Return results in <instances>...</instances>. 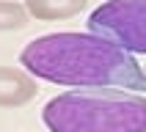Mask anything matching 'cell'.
<instances>
[{"label": "cell", "instance_id": "2", "mask_svg": "<svg viewBox=\"0 0 146 132\" xmlns=\"http://www.w3.org/2000/svg\"><path fill=\"white\" fill-rule=\"evenodd\" d=\"M50 132H146V96L127 88H74L41 110Z\"/></svg>", "mask_w": 146, "mask_h": 132}, {"label": "cell", "instance_id": "7", "mask_svg": "<svg viewBox=\"0 0 146 132\" xmlns=\"http://www.w3.org/2000/svg\"><path fill=\"white\" fill-rule=\"evenodd\" d=\"M143 69H146V66H143Z\"/></svg>", "mask_w": 146, "mask_h": 132}, {"label": "cell", "instance_id": "1", "mask_svg": "<svg viewBox=\"0 0 146 132\" xmlns=\"http://www.w3.org/2000/svg\"><path fill=\"white\" fill-rule=\"evenodd\" d=\"M19 66H25L36 80L55 85L146 91V69L138 58L91 30L47 33L28 41L19 52Z\"/></svg>", "mask_w": 146, "mask_h": 132}, {"label": "cell", "instance_id": "3", "mask_svg": "<svg viewBox=\"0 0 146 132\" xmlns=\"http://www.w3.org/2000/svg\"><path fill=\"white\" fill-rule=\"evenodd\" d=\"M86 25L132 55H146V0H105L88 14Z\"/></svg>", "mask_w": 146, "mask_h": 132}, {"label": "cell", "instance_id": "4", "mask_svg": "<svg viewBox=\"0 0 146 132\" xmlns=\"http://www.w3.org/2000/svg\"><path fill=\"white\" fill-rule=\"evenodd\" d=\"M36 77L28 69L0 66V107H19L36 96Z\"/></svg>", "mask_w": 146, "mask_h": 132}, {"label": "cell", "instance_id": "6", "mask_svg": "<svg viewBox=\"0 0 146 132\" xmlns=\"http://www.w3.org/2000/svg\"><path fill=\"white\" fill-rule=\"evenodd\" d=\"M28 8L19 3H8L0 0V30H19L28 25Z\"/></svg>", "mask_w": 146, "mask_h": 132}, {"label": "cell", "instance_id": "5", "mask_svg": "<svg viewBox=\"0 0 146 132\" xmlns=\"http://www.w3.org/2000/svg\"><path fill=\"white\" fill-rule=\"evenodd\" d=\"M88 0H25V8L28 14L36 16V19H69V16H77L86 8Z\"/></svg>", "mask_w": 146, "mask_h": 132}]
</instances>
